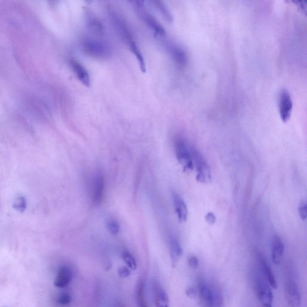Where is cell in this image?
<instances>
[{
  "mask_svg": "<svg viewBox=\"0 0 307 307\" xmlns=\"http://www.w3.org/2000/svg\"><path fill=\"white\" fill-rule=\"evenodd\" d=\"M193 148L185 139L181 137L175 138L174 149L176 157L185 171H191L194 169Z\"/></svg>",
  "mask_w": 307,
  "mask_h": 307,
  "instance_id": "6da1fadb",
  "label": "cell"
},
{
  "mask_svg": "<svg viewBox=\"0 0 307 307\" xmlns=\"http://www.w3.org/2000/svg\"><path fill=\"white\" fill-rule=\"evenodd\" d=\"M82 49L85 54L98 59L110 57L112 50L106 42L94 37H87L82 42Z\"/></svg>",
  "mask_w": 307,
  "mask_h": 307,
  "instance_id": "7a4b0ae2",
  "label": "cell"
},
{
  "mask_svg": "<svg viewBox=\"0 0 307 307\" xmlns=\"http://www.w3.org/2000/svg\"><path fill=\"white\" fill-rule=\"evenodd\" d=\"M194 169L196 170V180L199 183L208 184L212 180V170L205 157L196 148H193Z\"/></svg>",
  "mask_w": 307,
  "mask_h": 307,
  "instance_id": "3957f363",
  "label": "cell"
},
{
  "mask_svg": "<svg viewBox=\"0 0 307 307\" xmlns=\"http://www.w3.org/2000/svg\"><path fill=\"white\" fill-rule=\"evenodd\" d=\"M164 44L165 50L175 63L179 66H185L188 62V56L183 47L171 41H165Z\"/></svg>",
  "mask_w": 307,
  "mask_h": 307,
  "instance_id": "277c9868",
  "label": "cell"
},
{
  "mask_svg": "<svg viewBox=\"0 0 307 307\" xmlns=\"http://www.w3.org/2000/svg\"><path fill=\"white\" fill-rule=\"evenodd\" d=\"M293 109V101L289 92L282 90L280 93L279 113L282 121L287 122L289 121Z\"/></svg>",
  "mask_w": 307,
  "mask_h": 307,
  "instance_id": "5b68a950",
  "label": "cell"
},
{
  "mask_svg": "<svg viewBox=\"0 0 307 307\" xmlns=\"http://www.w3.org/2000/svg\"><path fill=\"white\" fill-rule=\"evenodd\" d=\"M256 290L258 297L263 306L271 307L273 302V295L268 283L260 277H258L256 280Z\"/></svg>",
  "mask_w": 307,
  "mask_h": 307,
  "instance_id": "8992f818",
  "label": "cell"
},
{
  "mask_svg": "<svg viewBox=\"0 0 307 307\" xmlns=\"http://www.w3.org/2000/svg\"><path fill=\"white\" fill-rule=\"evenodd\" d=\"M105 191V178L102 172H96L93 180V201L95 205L102 202Z\"/></svg>",
  "mask_w": 307,
  "mask_h": 307,
  "instance_id": "52a82bcc",
  "label": "cell"
},
{
  "mask_svg": "<svg viewBox=\"0 0 307 307\" xmlns=\"http://www.w3.org/2000/svg\"><path fill=\"white\" fill-rule=\"evenodd\" d=\"M151 288L154 303L157 307L169 306V297L159 282L153 280L151 283Z\"/></svg>",
  "mask_w": 307,
  "mask_h": 307,
  "instance_id": "ba28073f",
  "label": "cell"
},
{
  "mask_svg": "<svg viewBox=\"0 0 307 307\" xmlns=\"http://www.w3.org/2000/svg\"><path fill=\"white\" fill-rule=\"evenodd\" d=\"M142 7L143 6L138 8L140 10V14L144 22L151 29L155 35L159 37H165L166 34V31L165 30L164 26L153 16L149 14L147 12L144 11Z\"/></svg>",
  "mask_w": 307,
  "mask_h": 307,
  "instance_id": "9c48e42d",
  "label": "cell"
},
{
  "mask_svg": "<svg viewBox=\"0 0 307 307\" xmlns=\"http://www.w3.org/2000/svg\"><path fill=\"white\" fill-rule=\"evenodd\" d=\"M285 298L290 307H297L301 305L300 293L293 280H289L285 285Z\"/></svg>",
  "mask_w": 307,
  "mask_h": 307,
  "instance_id": "30bf717a",
  "label": "cell"
},
{
  "mask_svg": "<svg viewBox=\"0 0 307 307\" xmlns=\"http://www.w3.org/2000/svg\"><path fill=\"white\" fill-rule=\"evenodd\" d=\"M112 20L113 21L114 25L117 31V33L121 37L122 41L126 43L127 45H129L130 43L133 41H135L132 34L131 33L129 28H128L127 24L124 23V21L121 18L117 17V15H113Z\"/></svg>",
  "mask_w": 307,
  "mask_h": 307,
  "instance_id": "8fae6325",
  "label": "cell"
},
{
  "mask_svg": "<svg viewBox=\"0 0 307 307\" xmlns=\"http://www.w3.org/2000/svg\"><path fill=\"white\" fill-rule=\"evenodd\" d=\"M70 65L72 71L75 74L77 78L78 79L85 85V87H90L91 85V79L89 71L85 69V67L81 63L74 59L70 60Z\"/></svg>",
  "mask_w": 307,
  "mask_h": 307,
  "instance_id": "7c38bea8",
  "label": "cell"
},
{
  "mask_svg": "<svg viewBox=\"0 0 307 307\" xmlns=\"http://www.w3.org/2000/svg\"><path fill=\"white\" fill-rule=\"evenodd\" d=\"M200 297L208 306H213L215 303V292L206 282L201 279L198 282Z\"/></svg>",
  "mask_w": 307,
  "mask_h": 307,
  "instance_id": "4fadbf2b",
  "label": "cell"
},
{
  "mask_svg": "<svg viewBox=\"0 0 307 307\" xmlns=\"http://www.w3.org/2000/svg\"><path fill=\"white\" fill-rule=\"evenodd\" d=\"M172 199L178 220L181 223L186 222L188 217V210L185 202L175 193H173Z\"/></svg>",
  "mask_w": 307,
  "mask_h": 307,
  "instance_id": "5bb4252c",
  "label": "cell"
},
{
  "mask_svg": "<svg viewBox=\"0 0 307 307\" xmlns=\"http://www.w3.org/2000/svg\"><path fill=\"white\" fill-rule=\"evenodd\" d=\"M284 245L279 236H275L272 239L271 244L272 260L276 265H279L281 262L284 254Z\"/></svg>",
  "mask_w": 307,
  "mask_h": 307,
  "instance_id": "9a60e30c",
  "label": "cell"
},
{
  "mask_svg": "<svg viewBox=\"0 0 307 307\" xmlns=\"http://www.w3.org/2000/svg\"><path fill=\"white\" fill-rule=\"evenodd\" d=\"M71 279V269L68 266H61L58 269L54 284L58 288H65L70 283Z\"/></svg>",
  "mask_w": 307,
  "mask_h": 307,
  "instance_id": "2e32d148",
  "label": "cell"
},
{
  "mask_svg": "<svg viewBox=\"0 0 307 307\" xmlns=\"http://www.w3.org/2000/svg\"><path fill=\"white\" fill-rule=\"evenodd\" d=\"M170 255L172 266L175 267L183 255V248L180 243L174 237L170 241Z\"/></svg>",
  "mask_w": 307,
  "mask_h": 307,
  "instance_id": "e0dca14e",
  "label": "cell"
},
{
  "mask_svg": "<svg viewBox=\"0 0 307 307\" xmlns=\"http://www.w3.org/2000/svg\"><path fill=\"white\" fill-rule=\"evenodd\" d=\"M260 261L261 270H262L263 273L265 274L267 281H268V283L271 285L272 288L276 289L277 287L276 280V279H275L274 275L270 267H269L268 263H266L263 256H260Z\"/></svg>",
  "mask_w": 307,
  "mask_h": 307,
  "instance_id": "ac0fdd59",
  "label": "cell"
},
{
  "mask_svg": "<svg viewBox=\"0 0 307 307\" xmlns=\"http://www.w3.org/2000/svg\"><path fill=\"white\" fill-rule=\"evenodd\" d=\"M128 46L129 47L130 51L132 52L133 54L135 55L136 59H137L141 71H142L143 73H145L146 69L145 59H144L142 52H141L138 44H136L135 41L131 42L130 44L128 45Z\"/></svg>",
  "mask_w": 307,
  "mask_h": 307,
  "instance_id": "d6986e66",
  "label": "cell"
},
{
  "mask_svg": "<svg viewBox=\"0 0 307 307\" xmlns=\"http://www.w3.org/2000/svg\"><path fill=\"white\" fill-rule=\"evenodd\" d=\"M155 7L162 15V17L166 21L167 23H171L173 21V17L169 10L165 4V2L163 0H151Z\"/></svg>",
  "mask_w": 307,
  "mask_h": 307,
  "instance_id": "ffe728a7",
  "label": "cell"
},
{
  "mask_svg": "<svg viewBox=\"0 0 307 307\" xmlns=\"http://www.w3.org/2000/svg\"><path fill=\"white\" fill-rule=\"evenodd\" d=\"M88 26L90 30L97 35H102L104 32V28L102 24L97 19L89 18L88 20Z\"/></svg>",
  "mask_w": 307,
  "mask_h": 307,
  "instance_id": "44dd1931",
  "label": "cell"
},
{
  "mask_svg": "<svg viewBox=\"0 0 307 307\" xmlns=\"http://www.w3.org/2000/svg\"><path fill=\"white\" fill-rule=\"evenodd\" d=\"M143 282L141 281L139 283L136 291V298H137L139 306L140 307H146L145 299H144Z\"/></svg>",
  "mask_w": 307,
  "mask_h": 307,
  "instance_id": "7402d4cb",
  "label": "cell"
},
{
  "mask_svg": "<svg viewBox=\"0 0 307 307\" xmlns=\"http://www.w3.org/2000/svg\"><path fill=\"white\" fill-rule=\"evenodd\" d=\"M122 259H123L124 262L127 265L128 268L132 269V270H136V268H137V263H136L134 257L129 252H124L123 254H122Z\"/></svg>",
  "mask_w": 307,
  "mask_h": 307,
  "instance_id": "603a6c76",
  "label": "cell"
},
{
  "mask_svg": "<svg viewBox=\"0 0 307 307\" xmlns=\"http://www.w3.org/2000/svg\"><path fill=\"white\" fill-rule=\"evenodd\" d=\"M288 3L293 4L302 13L306 15L307 9V0H285Z\"/></svg>",
  "mask_w": 307,
  "mask_h": 307,
  "instance_id": "cb8c5ba5",
  "label": "cell"
},
{
  "mask_svg": "<svg viewBox=\"0 0 307 307\" xmlns=\"http://www.w3.org/2000/svg\"><path fill=\"white\" fill-rule=\"evenodd\" d=\"M107 229L112 235H117L120 231L119 223L116 220H112L108 221L106 224Z\"/></svg>",
  "mask_w": 307,
  "mask_h": 307,
  "instance_id": "d4e9b609",
  "label": "cell"
},
{
  "mask_svg": "<svg viewBox=\"0 0 307 307\" xmlns=\"http://www.w3.org/2000/svg\"><path fill=\"white\" fill-rule=\"evenodd\" d=\"M13 207L18 212H25L26 208V203L25 198L23 197H19L18 198L15 200L14 204H13Z\"/></svg>",
  "mask_w": 307,
  "mask_h": 307,
  "instance_id": "484cf974",
  "label": "cell"
},
{
  "mask_svg": "<svg viewBox=\"0 0 307 307\" xmlns=\"http://www.w3.org/2000/svg\"><path fill=\"white\" fill-rule=\"evenodd\" d=\"M307 203L306 201H301L300 205H299L298 212L300 214V218L303 220H305L307 215Z\"/></svg>",
  "mask_w": 307,
  "mask_h": 307,
  "instance_id": "4316f807",
  "label": "cell"
},
{
  "mask_svg": "<svg viewBox=\"0 0 307 307\" xmlns=\"http://www.w3.org/2000/svg\"><path fill=\"white\" fill-rule=\"evenodd\" d=\"M188 262L189 266L192 269H197L199 267V261L196 256H189Z\"/></svg>",
  "mask_w": 307,
  "mask_h": 307,
  "instance_id": "83f0119b",
  "label": "cell"
},
{
  "mask_svg": "<svg viewBox=\"0 0 307 307\" xmlns=\"http://www.w3.org/2000/svg\"><path fill=\"white\" fill-rule=\"evenodd\" d=\"M118 274L121 279H125V278L130 276L131 272L129 268H127V267L125 266H121L118 269Z\"/></svg>",
  "mask_w": 307,
  "mask_h": 307,
  "instance_id": "f1b7e54d",
  "label": "cell"
},
{
  "mask_svg": "<svg viewBox=\"0 0 307 307\" xmlns=\"http://www.w3.org/2000/svg\"><path fill=\"white\" fill-rule=\"evenodd\" d=\"M71 296L68 294L61 295L58 298V303L61 304V305H67L71 303Z\"/></svg>",
  "mask_w": 307,
  "mask_h": 307,
  "instance_id": "f546056e",
  "label": "cell"
},
{
  "mask_svg": "<svg viewBox=\"0 0 307 307\" xmlns=\"http://www.w3.org/2000/svg\"><path fill=\"white\" fill-rule=\"evenodd\" d=\"M205 220L207 221L210 225H213L215 223L216 218L214 213L212 212L208 213L206 215H205Z\"/></svg>",
  "mask_w": 307,
  "mask_h": 307,
  "instance_id": "4dcf8cb0",
  "label": "cell"
},
{
  "mask_svg": "<svg viewBox=\"0 0 307 307\" xmlns=\"http://www.w3.org/2000/svg\"><path fill=\"white\" fill-rule=\"evenodd\" d=\"M186 293L187 296L189 298H195L197 295V290L193 287L188 288V289L186 290Z\"/></svg>",
  "mask_w": 307,
  "mask_h": 307,
  "instance_id": "1f68e13d",
  "label": "cell"
},
{
  "mask_svg": "<svg viewBox=\"0 0 307 307\" xmlns=\"http://www.w3.org/2000/svg\"><path fill=\"white\" fill-rule=\"evenodd\" d=\"M133 1L135 2L136 6L138 7L143 6L144 2L145 0H133Z\"/></svg>",
  "mask_w": 307,
  "mask_h": 307,
  "instance_id": "d6a6232c",
  "label": "cell"
}]
</instances>
